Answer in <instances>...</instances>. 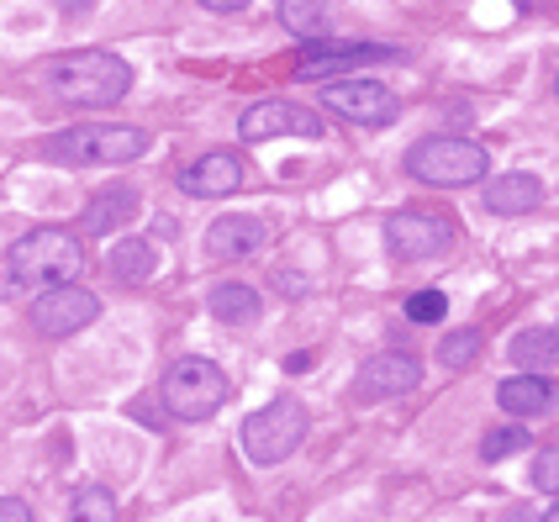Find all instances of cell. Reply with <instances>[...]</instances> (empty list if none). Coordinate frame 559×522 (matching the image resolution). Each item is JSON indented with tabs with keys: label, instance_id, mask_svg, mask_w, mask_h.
Here are the masks:
<instances>
[{
	"label": "cell",
	"instance_id": "ba28073f",
	"mask_svg": "<svg viewBox=\"0 0 559 522\" xmlns=\"http://www.w3.org/2000/svg\"><path fill=\"white\" fill-rule=\"evenodd\" d=\"M27 317H32V333H43V339H74V333H85L100 317V296L85 290L80 280L74 285H53V290H43L32 301Z\"/></svg>",
	"mask_w": 559,
	"mask_h": 522
},
{
	"label": "cell",
	"instance_id": "e0dca14e",
	"mask_svg": "<svg viewBox=\"0 0 559 522\" xmlns=\"http://www.w3.org/2000/svg\"><path fill=\"white\" fill-rule=\"evenodd\" d=\"M538 201H544V180H538V175H523V169L497 175V180L486 185V212H497V216H523V212H533Z\"/></svg>",
	"mask_w": 559,
	"mask_h": 522
},
{
	"label": "cell",
	"instance_id": "d6a6232c",
	"mask_svg": "<svg viewBox=\"0 0 559 522\" xmlns=\"http://www.w3.org/2000/svg\"><path fill=\"white\" fill-rule=\"evenodd\" d=\"M555 333H559V322H555Z\"/></svg>",
	"mask_w": 559,
	"mask_h": 522
},
{
	"label": "cell",
	"instance_id": "4dcf8cb0",
	"mask_svg": "<svg viewBox=\"0 0 559 522\" xmlns=\"http://www.w3.org/2000/svg\"><path fill=\"white\" fill-rule=\"evenodd\" d=\"M538 522H559V501H555V507H549V512H544V518H538Z\"/></svg>",
	"mask_w": 559,
	"mask_h": 522
},
{
	"label": "cell",
	"instance_id": "3957f363",
	"mask_svg": "<svg viewBox=\"0 0 559 522\" xmlns=\"http://www.w3.org/2000/svg\"><path fill=\"white\" fill-rule=\"evenodd\" d=\"M148 132L127 122H85L69 127V132H48L37 143V154L48 164H69V169H91V164H132V158L148 154Z\"/></svg>",
	"mask_w": 559,
	"mask_h": 522
},
{
	"label": "cell",
	"instance_id": "52a82bcc",
	"mask_svg": "<svg viewBox=\"0 0 559 522\" xmlns=\"http://www.w3.org/2000/svg\"><path fill=\"white\" fill-rule=\"evenodd\" d=\"M370 63H406V54L391 43H307L301 63H296V80L301 85H317V80L333 85L338 74L370 69Z\"/></svg>",
	"mask_w": 559,
	"mask_h": 522
},
{
	"label": "cell",
	"instance_id": "ac0fdd59",
	"mask_svg": "<svg viewBox=\"0 0 559 522\" xmlns=\"http://www.w3.org/2000/svg\"><path fill=\"white\" fill-rule=\"evenodd\" d=\"M106 270H111V280H122V285H143V280L158 275V248L148 238H122V244L106 253Z\"/></svg>",
	"mask_w": 559,
	"mask_h": 522
},
{
	"label": "cell",
	"instance_id": "9a60e30c",
	"mask_svg": "<svg viewBox=\"0 0 559 522\" xmlns=\"http://www.w3.org/2000/svg\"><path fill=\"white\" fill-rule=\"evenodd\" d=\"M138 190L132 185H111V190H100L91 206L80 212V233H91V238H106L111 227H127L132 216H138Z\"/></svg>",
	"mask_w": 559,
	"mask_h": 522
},
{
	"label": "cell",
	"instance_id": "603a6c76",
	"mask_svg": "<svg viewBox=\"0 0 559 522\" xmlns=\"http://www.w3.org/2000/svg\"><path fill=\"white\" fill-rule=\"evenodd\" d=\"M69 522H117V496L106 486H80L69 501Z\"/></svg>",
	"mask_w": 559,
	"mask_h": 522
},
{
	"label": "cell",
	"instance_id": "7402d4cb",
	"mask_svg": "<svg viewBox=\"0 0 559 522\" xmlns=\"http://www.w3.org/2000/svg\"><path fill=\"white\" fill-rule=\"evenodd\" d=\"M480 348H486L480 328H454V333L438 339V365L443 369H469L475 359H480Z\"/></svg>",
	"mask_w": 559,
	"mask_h": 522
},
{
	"label": "cell",
	"instance_id": "5b68a950",
	"mask_svg": "<svg viewBox=\"0 0 559 522\" xmlns=\"http://www.w3.org/2000/svg\"><path fill=\"white\" fill-rule=\"evenodd\" d=\"M158 396H164V412H169V417H180V423H206V417L222 412V401L233 396V385H227L222 365L190 354V359H175V365H169Z\"/></svg>",
	"mask_w": 559,
	"mask_h": 522
},
{
	"label": "cell",
	"instance_id": "4316f807",
	"mask_svg": "<svg viewBox=\"0 0 559 522\" xmlns=\"http://www.w3.org/2000/svg\"><path fill=\"white\" fill-rule=\"evenodd\" d=\"M0 522H37V518H32L27 501H16V496H0Z\"/></svg>",
	"mask_w": 559,
	"mask_h": 522
},
{
	"label": "cell",
	"instance_id": "f546056e",
	"mask_svg": "<svg viewBox=\"0 0 559 522\" xmlns=\"http://www.w3.org/2000/svg\"><path fill=\"white\" fill-rule=\"evenodd\" d=\"M63 11H69V16H74V11H91V0H59Z\"/></svg>",
	"mask_w": 559,
	"mask_h": 522
},
{
	"label": "cell",
	"instance_id": "7a4b0ae2",
	"mask_svg": "<svg viewBox=\"0 0 559 522\" xmlns=\"http://www.w3.org/2000/svg\"><path fill=\"white\" fill-rule=\"evenodd\" d=\"M43 80L69 106L100 111V106H117L132 91V63L122 54H111V48H74V54H59V59L48 63Z\"/></svg>",
	"mask_w": 559,
	"mask_h": 522
},
{
	"label": "cell",
	"instance_id": "44dd1931",
	"mask_svg": "<svg viewBox=\"0 0 559 522\" xmlns=\"http://www.w3.org/2000/svg\"><path fill=\"white\" fill-rule=\"evenodd\" d=\"M507 354L523 365V375H544L549 365H559V333L555 328H523V333H512Z\"/></svg>",
	"mask_w": 559,
	"mask_h": 522
},
{
	"label": "cell",
	"instance_id": "8fae6325",
	"mask_svg": "<svg viewBox=\"0 0 559 522\" xmlns=\"http://www.w3.org/2000/svg\"><path fill=\"white\" fill-rule=\"evenodd\" d=\"M328 127L317 111L296 106V100H253L238 122V138L243 143H264V138H322Z\"/></svg>",
	"mask_w": 559,
	"mask_h": 522
},
{
	"label": "cell",
	"instance_id": "83f0119b",
	"mask_svg": "<svg viewBox=\"0 0 559 522\" xmlns=\"http://www.w3.org/2000/svg\"><path fill=\"white\" fill-rule=\"evenodd\" d=\"M195 5H206V11H243L249 0H195Z\"/></svg>",
	"mask_w": 559,
	"mask_h": 522
},
{
	"label": "cell",
	"instance_id": "8992f818",
	"mask_svg": "<svg viewBox=\"0 0 559 522\" xmlns=\"http://www.w3.org/2000/svg\"><path fill=\"white\" fill-rule=\"evenodd\" d=\"M307 438V406L296 396H280L270 406H259L253 417H243V454L253 464H280L290 460Z\"/></svg>",
	"mask_w": 559,
	"mask_h": 522
},
{
	"label": "cell",
	"instance_id": "4fadbf2b",
	"mask_svg": "<svg viewBox=\"0 0 559 522\" xmlns=\"http://www.w3.org/2000/svg\"><path fill=\"white\" fill-rule=\"evenodd\" d=\"M243 185V164H238V154H201L195 164H186L180 169V190L186 195H195V201H217V195H233Z\"/></svg>",
	"mask_w": 559,
	"mask_h": 522
},
{
	"label": "cell",
	"instance_id": "d4e9b609",
	"mask_svg": "<svg viewBox=\"0 0 559 522\" xmlns=\"http://www.w3.org/2000/svg\"><path fill=\"white\" fill-rule=\"evenodd\" d=\"M443 311H449L443 290H417V296H406V317H412V322H438Z\"/></svg>",
	"mask_w": 559,
	"mask_h": 522
},
{
	"label": "cell",
	"instance_id": "5bb4252c",
	"mask_svg": "<svg viewBox=\"0 0 559 522\" xmlns=\"http://www.w3.org/2000/svg\"><path fill=\"white\" fill-rule=\"evenodd\" d=\"M264 238H270V227L259 216H217L206 227V253L212 259H249L264 248Z\"/></svg>",
	"mask_w": 559,
	"mask_h": 522
},
{
	"label": "cell",
	"instance_id": "f1b7e54d",
	"mask_svg": "<svg viewBox=\"0 0 559 522\" xmlns=\"http://www.w3.org/2000/svg\"><path fill=\"white\" fill-rule=\"evenodd\" d=\"M518 11H559V0H512Z\"/></svg>",
	"mask_w": 559,
	"mask_h": 522
},
{
	"label": "cell",
	"instance_id": "ffe728a7",
	"mask_svg": "<svg viewBox=\"0 0 559 522\" xmlns=\"http://www.w3.org/2000/svg\"><path fill=\"white\" fill-rule=\"evenodd\" d=\"M206 307H212V317L227 322V328H249V322H259V290L243 285V280H222L217 290L206 296Z\"/></svg>",
	"mask_w": 559,
	"mask_h": 522
},
{
	"label": "cell",
	"instance_id": "277c9868",
	"mask_svg": "<svg viewBox=\"0 0 559 522\" xmlns=\"http://www.w3.org/2000/svg\"><path fill=\"white\" fill-rule=\"evenodd\" d=\"M406 175L438 190H460V185H480L491 175V154L469 138H423L406 149Z\"/></svg>",
	"mask_w": 559,
	"mask_h": 522
},
{
	"label": "cell",
	"instance_id": "484cf974",
	"mask_svg": "<svg viewBox=\"0 0 559 522\" xmlns=\"http://www.w3.org/2000/svg\"><path fill=\"white\" fill-rule=\"evenodd\" d=\"M533 486H538V491H549V496H559V449H544V454L533 460Z\"/></svg>",
	"mask_w": 559,
	"mask_h": 522
},
{
	"label": "cell",
	"instance_id": "30bf717a",
	"mask_svg": "<svg viewBox=\"0 0 559 522\" xmlns=\"http://www.w3.org/2000/svg\"><path fill=\"white\" fill-rule=\"evenodd\" d=\"M454 244V222L438 212H423V206H406L385 222V248L406 259V264H417V259H438L443 248Z\"/></svg>",
	"mask_w": 559,
	"mask_h": 522
},
{
	"label": "cell",
	"instance_id": "2e32d148",
	"mask_svg": "<svg viewBox=\"0 0 559 522\" xmlns=\"http://www.w3.org/2000/svg\"><path fill=\"white\" fill-rule=\"evenodd\" d=\"M555 380L549 375H512V380H501L497 385V401L507 417H538V412H549L555 406Z\"/></svg>",
	"mask_w": 559,
	"mask_h": 522
},
{
	"label": "cell",
	"instance_id": "7c38bea8",
	"mask_svg": "<svg viewBox=\"0 0 559 522\" xmlns=\"http://www.w3.org/2000/svg\"><path fill=\"white\" fill-rule=\"evenodd\" d=\"M423 380V365L417 354H374L370 365L354 375V401H391V396H406L417 391Z\"/></svg>",
	"mask_w": 559,
	"mask_h": 522
},
{
	"label": "cell",
	"instance_id": "6da1fadb",
	"mask_svg": "<svg viewBox=\"0 0 559 522\" xmlns=\"http://www.w3.org/2000/svg\"><path fill=\"white\" fill-rule=\"evenodd\" d=\"M0 290H53V285H74L85 270V248L69 227H32L27 238L5 248L0 259Z\"/></svg>",
	"mask_w": 559,
	"mask_h": 522
},
{
	"label": "cell",
	"instance_id": "1f68e13d",
	"mask_svg": "<svg viewBox=\"0 0 559 522\" xmlns=\"http://www.w3.org/2000/svg\"><path fill=\"white\" fill-rule=\"evenodd\" d=\"M555 100H559V74H555Z\"/></svg>",
	"mask_w": 559,
	"mask_h": 522
},
{
	"label": "cell",
	"instance_id": "9c48e42d",
	"mask_svg": "<svg viewBox=\"0 0 559 522\" xmlns=\"http://www.w3.org/2000/svg\"><path fill=\"white\" fill-rule=\"evenodd\" d=\"M322 106L354 127H391L402 117L396 91H385L374 80H333V85H322Z\"/></svg>",
	"mask_w": 559,
	"mask_h": 522
},
{
	"label": "cell",
	"instance_id": "d6986e66",
	"mask_svg": "<svg viewBox=\"0 0 559 522\" xmlns=\"http://www.w3.org/2000/svg\"><path fill=\"white\" fill-rule=\"evenodd\" d=\"M333 11V0H280V27L290 32V37H301V43H328V16Z\"/></svg>",
	"mask_w": 559,
	"mask_h": 522
},
{
	"label": "cell",
	"instance_id": "cb8c5ba5",
	"mask_svg": "<svg viewBox=\"0 0 559 522\" xmlns=\"http://www.w3.org/2000/svg\"><path fill=\"white\" fill-rule=\"evenodd\" d=\"M523 449H528V432L523 428H491L480 438V460L486 464H501L507 454H523Z\"/></svg>",
	"mask_w": 559,
	"mask_h": 522
}]
</instances>
